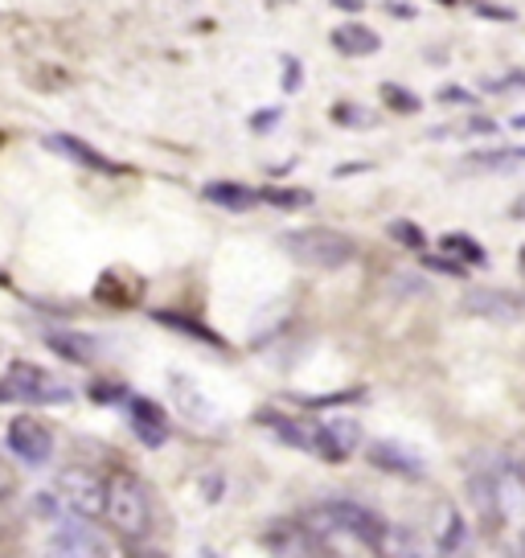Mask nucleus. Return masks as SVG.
<instances>
[{
  "label": "nucleus",
  "instance_id": "1",
  "mask_svg": "<svg viewBox=\"0 0 525 558\" xmlns=\"http://www.w3.org/2000/svg\"><path fill=\"white\" fill-rule=\"evenodd\" d=\"M308 530L316 534L320 550H329L333 558H378L386 522L353 501H329L308 518Z\"/></svg>",
  "mask_w": 525,
  "mask_h": 558
},
{
  "label": "nucleus",
  "instance_id": "2",
  "mask_svg": "<svg viewBox=\"0 0 525 558\" xmlns=\"http://www.w3.org/2000/svg\"><path fill=\"white\" fill-rule=\"evenodd\" d=\"M103 522L127 542H144L152 530V497L144 488L141 476L115 469L107 476V501H103Z\"/></svg>",
  "mask_w": 525,
  "mask_h": 558
},
{
  "label": "nucleus",
  "instance_id": "3",
  "mask_svg": "<svg viewBox=\"0 0 525 558\" xmlns=\"http://www.w3.org/2000/svg\"><path fill=\"white\" fill-rule=\"evenodd\" d=\"M280 243L296 263H304V267H320V271H337V267H345V263L357 259V243H353L350 234L329 230V227L292 230V234H283Z\"/></svg>",
  "mask_w": 525,
  "mask_h": 558
},
{
  "label": "nucleus",
  "instance_id": "4",
  "mask_svg": "<svg viewBox=\"0 0 525 558\" xmlns=\"http://www.w3.org/2000/svg\"><path fill=\"white\" fill-rule=\"evenodd\" d=\"M0 402H25V407L71 402V386L53 378L50 369L34 366V362H13L0 378Z\"/></svg>",
  "mask_w": 525,
  "mask_h": 558
},
{
  "label": "nucleus",
  "instance_id": "5",
  "mask_svg": "<svg viewBox=\"0 0 525 558\" xmlns=\"http://www.w3.org/2000/svg\"><path fill=\"white\" fill-rule=\"evenodd\" d=\"M53 493H58V501L71 509V513H78V518H103V501H107V476H99L95 469H87V464H71V469L58 472V485H53Z\"/></svg>",
  "mask_w": 525,
  "mask_h": 558
},
{
  "label": "nucleus",
  "instance_id": "6",
  "mask_svg": "<svg viewBox=\"0 0 525 558\" xmlns=\"http://www.w3.org/2000/svg\"><path fill=\"white\" fill-rule=\"evenodd\" d=\"M4 444H9V452L17 456L21 464H29V469H46L53 456V432L34 415L13 418L9 432H4Z\"/></svg>",
  "mask_w": 525,
  "mask_h": 558
},
{
  "label": "nucleus",
  "instance_id": "7",
  "mask_svg": "<svg viewBox=\"0 0 525 558\" xmlns=\"http://www.w3.org/2000/svg\"><path fill=\"white\" fill-rule=\"evenodd\" d=\"M127 415H132V432L141 436V444H148V448H160V444L169 439V415H164L152 399L132 395V399H127Z\"/></svg>",
  "mask_w": 525,
  "mask_h": 558
},
{
  "label": "nucleus",
  "instance_id": "8",
  "mask_svg": "<svg viewBox=\"0 0 525 558\" xmlns=\"http://www.w3.org/2000/svg\"><path fill=\"white\" fill-rule=\"evenodd\" d=\"M369 464L386 472H399V476H423V472H427L423 456L415 452V448H406V444H394V439L369 444Z\"/></svg>",
  "mask_w": 525,
  "mask_h": 558
},
{
  "label": "nucleus",
  "instance_id": "9",
  "mask_svg": "<svg viewBox=\"0 0 525 558\" xmlns=\"http://www.w3.org/2000/svg\"><path fill=\"white\" fill-rule=\"evenodd\" d=\"M378 558H436V546L403 525H386L378 538Z\"/></svg>",
  "mask_w": 525,
  "mask_h": 558
},
{
  "label": "nucleus",
  "instance_id": "10",
  "mask_svg": "<svg viewBox=\"0 0 525 558\" xmlns=\"http://www.w3.org/2000/svg\"><path fill=\"white\" fill-rule=\"evenodd\" d=\"M320 436H325V452H329V464H341L357 452L362 444V427L353 418H320Z\"/></svg>",
  "mask_w": 525,
  "mask_h": 558
},
{
  "label": "nucleus",
  "instance_id": "11",
  "mask_svg": "<svg viewBox=\"0 0 525 558\" xmlns=\"http://www.w3.org/2000/svg\"><path fill=\"white\" fill-rule=\"evenodd\" d=\"M46 345H50L58 357L74 362V366H90V362L99 357L95 337H87V332H74V329H50V332H46Z\"/></svg>",
  "mask_w": 525,
  "mask_h": 558
},
{
  "label": "nucleus",
  "instance_id": "12",
  "mask_svg": "<svg viewBox=\"0 0 525 558\" xmlns=\"http://www.w3.org/2000/svg\"><path fill=\"white\" fill-rule=\"evenodd\" d=\"M202 197L210 202V206H222V209H234V214H243L259 202V190H251V185H239V181H210Z\"/></svg>",
  "mask_w": 525,
  "mask_h": 558
},
{
  "label": "nucleus",
  "instance_id": "13",
  "mask_svg": "<svg viewBox=\"0 0 525 558\" xmlns=\"http://www.w3.org/2000/svg\"><path fill=\"white\" fill-rule=\"evenodd\" d=\"M46 144H50L53 153H62V157H74L83 169H99V173H115V165L103 157V153H95L90 144H83L78 136H46Z\"/></svg>",
  "mask_w": 525,
  "mask_h": 558
},
{
  "label": "nucleus",
  "instance_id": "14",
  "mask_svg": "<svg viewBox=\"0 0 525 558\" xmlns=\"http://www.w3.org/2000/svg\"><path fill=\"white\" fill-rule=\"evenodd\" d=\"M378 34L366 29V25H341L333 29V50L345 53V58H366V53H378Z\"/></svg>",
  "mask_w": 525,
  "mask_h": 558
},
{
  "label": "nucleus",
  "instance_id": "15",
  "mask_svg": "<svg viewBox=\"0 0 525 558\" xmlns=\"http://www.w3.org/2000/svg\"><path fill=\"white\" fill-rule=\"evenodd\" d=\"M41 558H107V555L87 530H71V534H58L53 546Z\"/></svg>",
  "mask_w": 525,
  "mask_h": 558
},
{
  "label": "nucleus",
  "instance_id": "16",
  "mask_svg": "<svg viewBox=\"0 0 525 558\" xmlns=\"http://www.w3.org/2000/svg\"><path fill=\"white\" fill-rule=\"evenodd\" d=\"M473 169H522L525 165V148H505V153H476Z\"/></svg>",
  "mask_w": 525,
  "mask_h": 558
},
{
  "label": "nucleus",
  "instance_id": "17",
  "mask_svg": "<svg viewBox=\"0 0 525 558\" xmlns=\"http://www.w3.org/2000/svg\"><path fill=\"white\" fill-rule=\"evenodd\" d=\"M259 202H271L280 209H300V206H313V193L308 190H262Z\"/></svg>",
  "mask_w": 525,
  "mask_h": 558
},
{
  "label": "nucleus",
  "instance_id": "18",
  "mask_svg": "<svg viewBox=\"0 0 525 558\" xmlns=\"http://www.w3.org/2000/svg\"><path fill=\"white\" fill-rule=\"evenodd\" d=\"M300 83H304V70H300V62H296V58H283V90L292 95Z\"/></svg>",
  "mask_w": 525,
  "mask_h": 558
},
{
  "label": "nucleus",
  "instance_id": "19",
  "mask_svg": "<svg viewBox=\"0 0 525 558\" xmlns=\"http://www.w3.org/2000/svg\"><path fill=\"white\" fill-rule=\"evenodd\" d=\"M390 234H394V239H403V243H411V246L423 243V234L411 227V222H394V227H390Z\"/></svg>",
  "mask_w": 525,
  "mask_h": 558
},
{
  "label": "nucleus",
  "instance_id": "20",
  "mask_svg": "<svg viewBox=\"0 0 525 558\" xmlns=\"http://www.w3.org/2000/svg\"><path fill=\"white\" fill-rule=\"evenodd\" d=\"M386 95H390V104L394 107H403V111H415V99H406V90H399V87H386Z\"/></svg>",
  "mask_w": 525,
  "mask_h": 558
},
{
  "label": "nucleus",
  "instance_id": "21",
  "mask_svg": "<svg viewBox=\"0 0 525 558\" xmlns=\"http://www.w3.org/2000/svg\"><path fill=\"white\" fill-rule=\"evenodd\" d=\"M439 99H443V104H473V95H468V90H460V87L439 90Z\"/></svg>",
  "mask_w": 525,
  "mask_h": 558
},
{
  "label": "nucleus",
  "instance_id": "22",
  "mask_svg": "<svg viewBox=\"0 0 525 558\" xmlns=\"http://www.w3.org/2000/svg\"><path fill=\"white\" fill-rule=\"evenodd\" d=\"M13 485H17V481H13V469H9V464H0V497H9Z\"/></svg>",
  "mask_w": 525,
  "mask_h": 558
},
{
  "label": "nucleus",
  "instance_id": "23",
  "mask_svg": "<svg viewBox=\"0 0 525 558\" xmlns=\"http://www.w3.org/2000/svg\"><path fill=\"white\" fill-rule=\"evenodd\" d=\"M276 120H280V111H259V116L251 120V128H255V132H267V123H276Z\"/></svg>",
  "mask_w": 525,
  "mask_h": 558
},
{
  "label": "nucleus",
  "instance_id": "24",
  "mask_svg": "<svg viewBox=\"0 0 525 558\" xmlns=\"http://www.w3.org/2000/svg\"><path fill=\"white\" fill-rule=\"evenodd\" d=\"M476 13H480V17H497V21H513V9H489V4H480V9H476Z\"/></svg>",
  "mask_w": 525,
  "mask_h": 558
},
{
  "label": "nucleus",
  "instance_id": "25",
  "mask_svg": "<svg viewBox=\"0 0 525 558\" xmlns=\"http://www.w3.org/2000/svg\"><path fill=\"white\" fill-rule=\"evenodd\" d=\"M0 283H4V276H0Z\"/></svg>",
  "mask_w": 525,
  "mask_h": 558
}]
</instances>
